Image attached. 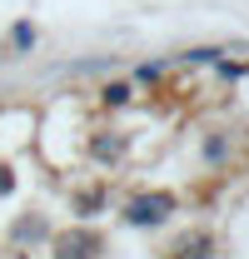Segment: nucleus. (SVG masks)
I'll list each match as a JSON object with an SVG mask.
<instances>
[{
    "instance_id": "f03ea898",
    "label": "nucleus",
    "mask_w": 249,
    "mask_h": 259,
    "mask_svg": "<svg viewBox=\"0 0 249 259\" xmlns=\"http://www.w3.org/2000/svg\"><path fill=\"white\" fill-rule=\"evenodd\" d=\"M15 45H35V30H30V25H15Z\"/></svg>"
},
{
    "instance_id": "f257e3e1",
    "label": "nucleus",
    "mask_w": 249,
    "mask_h": 259,
    "mask_svg": "<svg viewBox=\"0 0 249 259\" xmlns=\"http://www.w3.org/2000/svg\"><path fill=\"white\" fill-rule=\"evenodd\" d=\"M164 209H170V199H140V204H130V220H135V225H150Z\"/></svg>"
}]
</instances>
